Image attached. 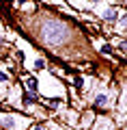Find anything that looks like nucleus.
<instances>
[{"mask_svg": "<svg viewBox=\"0 0 127 130\" xmlns=\"http://www.w3.org/2000/svg\"><path fill=\"white\" fill-rule=\"evenodd\" d=\"M91 104L95 108H108L110 106V95L108 93H97V95L91 100Z\"/></svg>", "mask_w": 127, "mask_h": 130, "instance_id": "obj_4", "label": "nucleus"}, {"mask_svg": "<svg viewBox=\"0 0 127 130\" xmlns=\"http://www.w3.org/2000/svg\"><path fill=\"white\" fill-rule=\"evenodd\" d=\"M15 2H17V5H24V2H26V0H15Z\"/></svg>", "mask_w": 127, "mask_h": 130, "instance_id": "obj_15", "label": "nucleus"}, {"mask_svg": "<svg viewBox=\"0 0 127 130\" xmlns=\"http://www.w3.org/2000/svg\"><path fill=\"white\" fill-rule=\"evenodd\" d=\"M112 50H114V48L110 46V43H104V46L99 48V52H101V54H112Z\"/></svg>", "mask_w": 127, "mask_h": 130, "instance_id": "obj_9", "label": "nucleus"}, {"mask_svg": "<svg viewBox=\"0 0 127 130\" xmlns=\"http://www.w3.org/2000/svg\"><path fill=\"white\" fill-rule=\"evenodd\" d=\"M32 70H35V72H45L47 70V61L43 59V56H35V61H32Z\"/></svg>", "mask_w": 127, "mask_h": 130, "instance_id": "obj_7", "label": "nucleus"}, {"mask_svg": "<svg viewBox=\"0 0 127 130\" xmlns=\"http://www.w3.org/2000/svg\"><path fill=\"white\" fill-rule=\"evenodd\" d=\"M99 18L104 20V22H108V24H116V22H118V11H116V7H106V9L99 13Z\"/></svg>", "mask_w": 127, "mask_h": 130, "instance_id": "obj_3", "label": "nucleus"}, {"mask_svg": "<svg viewBox=\"0 0 127 130\" xmlns=\"http://www.w3.org/2000/svg\"><path fill=\"white\" fill-rule=\"evenodd\" d=\"M116 50L118 52H127V39H121V41L116 43Z\"/></svg>", "mask_w": 127, "mask_h": 130, "instance_id": "obj_10", "label": "nucleus"}, {"mask_svg": "<svg viewBox=\"0 0 127 130\" xmlns=\"http://www.w3.org/2000/svg\"><path fill=\"white\" fill-rule=\"evenodd\" d=\"M30 130H47V128H45L43 124H32V126H30Z\"/></svg>", "mask_w": 127, "mask_h": 130, "instance_id": "obj_13", "label": "nucleus"}, {"mask_svg": "<svg viewBox=\"0 0 127 130\" xmlns=\"http://www.w3.org/2000/svg\"><path fill=\"white\" fill-rule=\"evenodd\" d=\"M9 80H11V76L7 74V72H2V70H0V83H9Z\"/></svg>", "mask_w": 127, "mask_h": 130, "instance_id": "obj_11", "label": "nucleus"}, {"mask_svg": "<svg viewBox=\"0 0 127 130\" xmlns=\"http://www.w3.org/2000/svg\"><path fill=\"white\" fill-rule=\"evenodd\" d=\"M24 89L39 93V78H37V76H26V78H24Z\"/></svg>", "mask_w": 127, "mask_h": 130, "instance_id": "obj_5", "label": "nucleus"}, {"mask_svg": "<svg viewBox=\"0 0 127 130\" xmlns=\"http://www.w3.org/2000/svg\"><path fill=\"white\" fill-rule=\"evenodd\" d=\"M73 87H82V76H73Z\"/></svg>", "mask_w": 127, "mask_h": 130, "instance_id": "obj_12", "label": "nucleus"}, {"mask_svg": "<svg viewBox=\"0 0 127 130\" xmlns=\"http://www.w3.org/2000/svg\"><path fill=\"white\" fill-rule=\"evenodd\" d=\"M91 2H101V0H91Z\"/></svg>", "mask_w": 127, "mask_h": 130, "instance_id": "obj_16", "label": "nucleus"}, {"mask_svg": "<svg viewBox=\"0 0 127 130\" xmlns=\"http://www.w3.org/2000/svg\"><path fill=\"white\" fill-rule=\"evenodd\" d=\"M30 124V119H22L19 115L15 113H5V115H0V128L2 130H22L24 126Z\"/></svg>", "mask_w": 127, "mask_h": 130, "instance_id": "obj_1", "label": "nucleus"}, {"mask_svg": "<svg viewBox=\"0 0 127 130\" xmlns=\"http://www.w3.org/2000/svg\"><path fill=\"white\" fill-rule=\"evenodd\" d=\"M2 48L7 50V46H5V41H2V37H0V54H2Z\"/></svg>", "mask_w": 127, "mask_h": 130, "instance_id": "obj_14", "label": "nucleus"}, {"mask_svg": "<svg viewBox=\"0 0 127 130\" xmlns=\"http://www.w3.org/2000/svg\"><path fill=\"white\" fill-rule=\"evenodd\" d=\"M43 104L47 108H52V111H58L63 106V100H58V98H43Z\"/></svg>", "mask_w": 127, "mask_h": 130, "instance_id": "obj_6", "label": "nucleus"}, {"mask_svg": "<svg viewBox=\"0 0 127 130\" xmlns=\"http://www.w3.org/2000/svg\"><path fill=\"white\" fill-rule=\"evenodd\" d=\"M19 100H22V106H24V108L35 106V104L41 102V100H39V93H35V91H26V89L22 91V98H19Z\"/></svg>", "mask_w": 127, "mask_h": 130, "instance_id": "obj_2", "label": "nucleus"}, {"mask_svg": "<svg viewBox=\"0 0 127 130\" xmlns=\"http://www.w3.org/2000/svg\"><path fill=\"white\" fill-rule=\"evenodd\" d=\"M118 26H121L123 30H127V11L125 13H118Z\"/></svg>", "mask_w": 127, "mask_h": 130, "instance_id": "obj_8", "label": "nucleus"}]
</instances>
